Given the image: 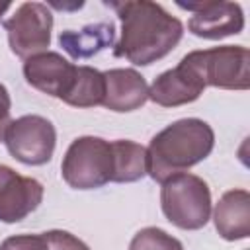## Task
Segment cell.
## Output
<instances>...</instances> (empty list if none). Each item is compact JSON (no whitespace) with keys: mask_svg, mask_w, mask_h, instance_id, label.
Returning a JSON list of instances; mask_svg holds the SVG:
<instances>
[{"mask_svg":"<svg viewBox=\"0 0 250 250\" xmlns=\"http://www.w3.org/2000/svg\"><path fill=\"white\" fill-rule=\"evenodd\" d=\"M121 20V37L113 47L117 59L148 66L176 49L184 37V23L150 0L105 2Z\"/></svg>","mask_w":250,"mask_h":250,"instance_id":"obj_1","label":"cell"},{"mask_svg":"<svg viewBox=\"0 0 250 250\" xmlns=\"http://www.w3.org/2000/svg\"><path fill=\"white\" fill-rule=\"evenodd\" d=\"M213 146L215 133L207 121L197 117L178 119L150 139L146 146V174L162 184L203 162Z\"/></svg>","mask_w":250,"mask_h":250,"instance_id":"obj_2","label":"cell"},{"mask_svg":"<svg viewBox=\"0 0 250 250\" xmlns=\"http://www.w3.org/2000/svg\"><path fill=\"white\" fill-rule=\"evenodd\" d=\"M160 207L174 227L199 230L211 219V189L207 182L195 174H176L162 182Z\"/></svg>","mask_w":250,"mask_h":250,"instance_id":"obj_3","label":"cell"},{"mask_svg":"<svg viewBox=\"0 0 250 250\" xmlns=\"http://www.w3.org/2000/svg\"><path fill=\"white\" fill-rule=\"evenodd\" d=\"M62 180L74 189H96L113 178L111 143L102 137H78L70 143L61 164Z\"/></svg>","mask_w":250,"mask_h":250,"instance_id":"obj_4","label":"cell"},{"mask_svg":"<svg viewBox=\"0 0 250 250\" xmlns=\"http://www.w3.org/2000/svg\"><path fill=\"white\" fill-rule=\"evenodd\" d=\"M201 76L205 88L248 90L250 88V53L242 45H221L191 51L184 57Z\"/></svg>","mask_w":250,"mask_h":250,"instance_id":"obj_5","label":"cell"},{"mask_svg":"<svg viewBox=\"0 0 250 250\" xmlns=\"http://www.w3.org/2000/svg\"><path fill=\"white\" fill-rule=\"evenodd\" d=\"M8 33L10 49L20 59L45 53L51 45L53 14L43 2H23L2 23Z\"/></svg>","mask_w":250,"mask_h":250,"instance_id":"obj_6","label":"cell"},{"mask_svg":"<svg viewBox=\"0 0 250 250\" xmlns=\"http://www.w3.org/2000/svg\"><path fill=\"white\" fill-rule=\"evenodd\" d=\"M4 143L8 152L21 164L41 166L53 158L57 131L47 117L21 115L8 123Z\"/></svg>","mask_w":250,"mask_h":250,"instance_id":"obj_7","label":"cell"},{"mask_svg":"<svg viewBox=\"0 0 250 250\" xmlns=\"http://www.w3.org/2000/svg\"><path fill=\"white\" fill-rule=\"evenodd\" d=\"M180 8L193 12L188 21L189 33L201 39H225L244 29V12L236 2H176Z\"/></svg>","mask_w":250,"mask_h":250,"instance_id":"obj_8","label":"cell"},{"mask_svg":"<svg viewBox=\"0 0 250 250\" xmlns=\"http://www.w3.org/2000/svg\"><path fill=\"white\" fill-rule=\"evenodd\" d=\"M43 184L0 164V221L20 223L43 201Z\"/></svg>","mask_w":250,"mask_h":250,"instance_id":"obj_9","label":"cell"},{"mask_svg":"<svg viewBox=\"0 0 250 250\" xmlns=\"http://www.w3.org/2000/svg\"><path fill=\"white\" fill-rule=\"evenodd\" d=\"M76 66L78 64H72L61 53L45 51L25 59L23 76H25V82L35 90L62 100L74 82Z\"/></svg>","mask_w":250,"mask_h":250,"instance_id":"obj_10","label":"cell"},{"mask_svg":"<svg viewBox=\"0 0 250 250\" xmlns=\"http://www.w3.org/2000/svg\"><path fill=\"white\" fill-rule=\"evenodd\" d=\"M205 90L197 70L182 59L178 66L164 70L148 86V100L160 107H178L195 102Z\"/></svg>","mask_w":250,"mask_h":250,"instance_id":"obj_11","label":"cell"},{"mask_svg":"<svg viewBox=\"0 0 250 250\" xmlns=\"http://www.w3.org/2000/svg\"><path fill=\"white\" fill-rule=\"evenodd\" d=\"M104 80L105 96L102 105L109 111H135L148 100V84L135 68H109L104 72Z\"/></svg>","mask_w":250,"mask_h":250,"instance_id":"obj_12","label":"cell"},{"mask_svg":"<svg viewBox=\"0 0 250 250\" xmlns=\"http://www.w3.org/2000/svg\"><path fill=\"white\" fill-rule=\"evenodd\" d=\"M215 229L225 240H244L250 236V193L229 189L221 195L213 211Z\"/></svg>","mask_w":250,"mask_h":250,"instance_id":"obj_13","label":"cell"},{"mask_svg":"<svg viewBox=\"0 0 250 250\" xmlns=\"http://www.w3.org/2000/svg\"><path fill=\"white\" fill-rule=\"evenodd\" d=\"M115 39V25L111 21L90 23L82 29H66L61 31L59 43L72 59H90L96 53L113 45Z\"/></svg>","mask_w":250,"mask_h":250,"instance_id":"obj_14","label":"cell"},{"mask_svg":"<svg viewBox=\"0 0 250 250\" xmlns=\"http://www.w3.org/2000/svg\"><path fill=\"white\" fill-rule=\"evenodd\" d=\"M113 150V178L117 184H131L146 176V146L119 139L111 141Z\"/></svg>","mask_w":250,"mask_h":250,"instance_id":"obj_15","label":"cell"},{"mask_svg":"<svg viewBox=\"0 0 250 250\" xmlns=\"http://www.w3.org/2000/svg\"><path fill=\"white\" fill-rule=\"evenodd\" d=\"M104 96H105L104 72H100L94 66L78 64L74 82L68 94L62 98V102L72 107H96L104 104Z\"/></svg>","mask_w":250,"mask_h":250,"instance_id":"obj_16","label":"cell"},{"mask_svg":"<svg viewBox=\"0 0 250 250\" xmlns=\"http://www.w3.org/2000/svg\"><path fill=\"white\" fill-rule=\"evenodd\" d=\"M129 250H184V244L158 227H145L133 236Z\"/></svg>","mask_w":250,"mask_h":250,"instance_id":"obj_17","label":"cell"},{"mask_svg":"<svg viewBox=\"0 0 250 250\" xmlns=\"http://www.w3.org/2000/svg\"><path fill=\"white\" fill-rule=\"evenodd\" d=\"M47 244H49V250H90V246L86 242H82L78 236L70 234L68 230H47L43 232Z\"/></svg>","mask_w":250,"mask_h":250,"instance_id":"obj_18","label":"cell"},{"mask_svg":"<svg viewBox=\"0 0 250 250\" xmlns=\"http://www.w3.org/2000/svg\"><path fill=\"white\" fill-rule=\"evenodd\" d=\"M0 250H49V244L41 234H14L8 236L2 244Z\"/></svg>","mask_w":250,"mask_h":250,"instance_id":"obj_19","label":"cell"},{"mask_svg":"<svg viewBox=\"0 0 250 250\" xmlns=\"http://www.w3.org/2000/svg\"><path fill=\"white\" fill-rule=\"evenodd\" d=\"M10 109H12V100L6 90V86L0 82V125L10 123Z\"/></svg>","mask_w":250,"mask_h":250,"instance_id":"obj_20","label":"cell"},{"mask_svg":"<svg viewBox=\"0 0 250 250\" xmlns=\"http://www.w3.org/2000/svg\"><path fill=\"white\" fill-rule=\"evenodd\" d=\"M10 6H12V4H0V18H2V14H4V12H8V10H10Z\"/></svg>","mask_w":250,"mask_h":250,"instance_id":"obj_21","label":"cell"},{"mask_svg":"<svg viewBox=\"0 0 250 250\" xmlns=\"http://www.w3.org/2000/svg\"><path fill=\"white\" fill-rule=\"evenodd\" d=\"M6 127H8V125H0V141H4V133H6Z\"/></svg>","mask_w":250,"mask_h":250,"instance_id":"obj_22","label":"cell"}]
</instances>
